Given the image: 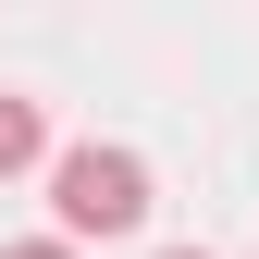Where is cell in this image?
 <instances>
[{
  "label": "cell",
  "mask_w": 259,
  "mask_h": 259,
  "mask_svg": "<svg viewBox=\"0 0 259 259\" xmlns=\"http://www.w3.org/2000/svg\"><path fill=\"white\" fill-rule=\"evenodd\" d=\"M0 259H74V247H62V235H37V247H0Z\"/></svg>",
  "instance_id": "3957f363"
},
{
  "label": "cell",
  "mask_w": 259,
  "mask_h": 259,
  "mask_svg": "<svg viewBox=\"0 0 259 259\" xmlns=\"http://www.w3.org/2000/svg\"><path fill=\"white\" fill-rule=\"evenodd\" d=\"M50 148V123H37V99H13V87H0V185L25 173V160Z\"/></svg>",
  "instance_id": "7a4b0ae2"
},
{
  "label": "cell",
  "mask_w": 259,
  "mask_h": 259,
  "mask_svg": "<svg viewBox=\"0 0 259 259\" xmlns=\"http://www.w3.org/2000/svg\"><path fill=\"white\" fill-rule=\"evenodd\" d=\"M50 210H62V247H74V235H136V222H148V160L136 148H99V136L62 148L50 160Z\"/></svg>",
  "instance_id": "6da1fadb"
},
{
  "label": "cell",
  "mask_w": 259,
  "mask_h": 259,
  "mask_svg": "<svg viewBox=\"0 0 259 259\" xmlns=\"http://www.w3.org/2000/svg\"><path fill=\"white\" fill-rule=\"evenodd\" d=\"M160 259H210V247H160Z\"/></svg>",
  "instance_id": "277c9868"
}]
</instances>
